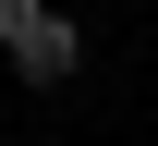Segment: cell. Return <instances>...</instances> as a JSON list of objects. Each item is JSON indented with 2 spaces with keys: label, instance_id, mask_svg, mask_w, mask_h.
Masks as SVG:
<instances>
[{
  "label": "cell",
  "instance_id": "1",
  "mask_svg": "<svg viewBox=\"0 0 158 146\" xmlns=\"http://www.w3.org/2000/svg\"><path fill=\"white\" fill-rule=\"evenodd\" d=\"M0 61H12L24 85H73V73H85V24H73V12H49L37 37H12V49H0Z\"/></svg>",
  "mask_w": 158,
  "mask_h": 146
},
{
  "label": "cell",
  "instance_id": "2",
  "mask_svg": "<svg viewBox=\"0 0 158 146\" xmlns=\"http://www.w3.org/2000/svg\"><path fill=\"white\" fill-rule=\"evenodd\" d=\"M37 24H49V0H0V49H12V37H37Z\"/></svg>",
  "mask_w": 158,
  "mask_h": 146
}]
</instances>
